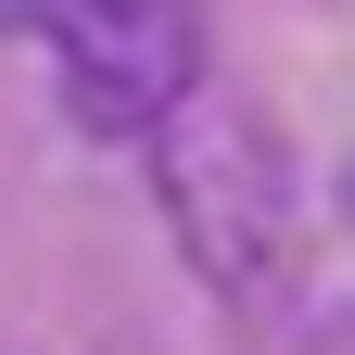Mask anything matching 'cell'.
Segmentation results:
<instances>
[{"label": "cell", "instance_id": "6da1fadb", "mask_svg": "<svg viewBox=\"0 0 355 355\" xmlns=\"http://www.w3.org/2000/svg\"><path fill=\"white\" fill-rule=\"evenodd\" d=\"M0 26H38L89 127H165L191 102V0H0Z\"/></svg>", "mask_w": 355, "mask_h": 355}, {"label": "cell", "instance_id": "7a4b0ae2", "mask_svg": "<svg viewBox=\"0 0 355 355\" xmlns=\"http://www.w3.org/2000/svg\"><path fill=\"white\" fill-rule=\"evenodd\" d=\"M165 178H178L191 241H203V266L229 292H266V279H279V165H266L254 114H229V102L191 89V102L165 114Z\"/></svg>", "mask_w": 355, "mask_h": 355}]
</instances>
